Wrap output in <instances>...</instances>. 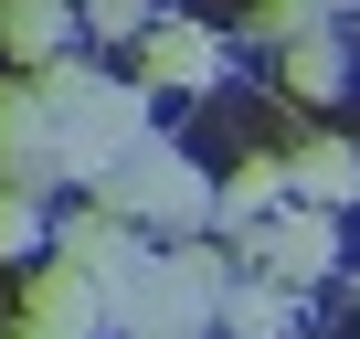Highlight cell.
Here are the masks:
<instances>
[{"label":"cell","instance_id":"obj_1","mask_svg":"<svg viewBox=\"0 0 360 339\" xmlns=\"http://www.w3.org/2000/svg\"><path fill=\"white\" fill-rule=\"evenodd\" d=\"M96 202L127 212V223H159L169 244H202V223H223V181H202L180 148H138L127 170L96 181Z\"/></svg>","mask_w":360,"mask_h":339},{"label":"cell","instance_id":"obj_2","mask_svg":"<svg viewBox=\"0 0 360 339\" xmlns=\"http://www.w3.org/2000/svg\"><path fill=\"white\" fill-rule=\"evenodd\" d=\"M43 181H64V127L43 85H0V191H43Z\"/></svg>","mask_w":360,"mask_h":339},{"label":"cell","instance_id":"obj_3","mask_svg":"<svg viewBox=\"0 0 360 339\" xmlns=\"http://www.w3.org/2000/svg\"><path fill=\"white\" fill-rule=\"evenodd\" d=\"M53 255L85 265V276H106V286H138V276L159 265V244H138V223L106 212V202H75V212L53 223Z\"/></svg>","mask_w":360,"mask_h":339},{"label":"cell","instance_id":"obj_4","mask_svg":"<svg viewBox=\"0 0 360 339\" xmlns=\"http://www.w3.org/2000/svg\"><path fill=\"white\" fill-rule=\"evenodd\" d=\"M244 255H255L276 286H297V297H307V286L339 265V212H307V202H286L265 234H244Z\"/></svg>","mask_w":360,"mask_h":339},{"label":"cell","instance_id":"obj_5","mask_svg":"<svg viewBox=\"0 0 360 339\" xmlns=\"http://www.w3.org/2000/svg\"><path fill=\"white\" fill-rule=\"evenodd\" d=\"M22 318H43V328H64V339H117V286L53 255V265H32V307H22Z\"/></svg>","mask_w":360,"mask_h":339},{"label":"cell","instance_id":"obj_6","mask_svg":"<svg viewBox=\"0 0 360 339\" xmlns=\"http://www.w3.org/2000/svg\"><path fill=\"white\" fill-rule=\"evenodd\" d=\"M223 75V32L212 22H148V43H138V85L148 96H202Z\"/></svg>","mask_w":360,"mask_h":339},{"label":"cell","instance_id":"obj_7","mask_svg":"<svg viewBox=\"0 0 360 339\" xmlns=\"http://www.w3.org/2000/svg\"><path fill=\"white\" fill-rule=\"evenodd\" d=\"M117 339H212V307L180 297V276H169V255H159L138 286H117Z\"/></svg>","mask_w":360,"mask_h":339},{"label":"cell","instance_id":"obj_8","mask_svg":"<svg viewBox=\"0 0 360 339\" xmlns=\"http://www.w3.org/2000/svg\"><path fill=\"white\" fill-rule=\"evenodd\" d=\"M75 22H85L75 0H0V53H11V75L64 64V32H75Z\"/></svg>","mask_w":360,"mask_h":339},{"label":"cell","instance_id":"obj_9","mask_svg":"<svg viewBox=\"0 0 360 339\" xmlns=\"http://www.w3.org/2000/svg\"><path fill=\"white\" fill-rule=\"evenodd\" d=\"M297 202H307V212L360 202V148H349V138H307V148H297Z\"/></svg>","mask_w":360,"mask_h":339},{"label":"cell","instance_id":"obj_10","mask_svg":"<svg viewBox=\"0 0 360 339\" xmlns=\"http://www.w3.org/2000/svg\"><path fill=\"white\" fill-rule=\"evenodd\" d=\"M223 339H297V286L244 276V286L223 297Z\"/></svg>","mask_w":360,"mask_h":339},{"label":"cell","instance_id":"obj_11","mask_svg":"<svg viewBox=\"0 0 360 339\" xmlns=\"http://www.w3.org/2000/svg\"><path fill=\"white\" fill-rule=\"evenodd\" d=\"M339 85H349V64H339V43H328V32L286 43V96H307V106H318V96H339Z\"/></svg>","mask_w":360,"mask_h":339},{"label":"cell","instance_id":"obj_12","mask_svg":"<svg viewBox=\"0 0 360 339\" xmlns=\"http://www.w3.org/2000/svg\"><path fill=\"white\" fill-rule=\"evenodd\" d=\"M169 276H180V297H202V307H212V328H223V297H233V265H223L212 244H169Z\"/></svg>","mask_w":360,"mask_h":339},{"label":"cell","instance_id":"obj_13","mask_svg":"<svg viewBox=\"0 0 360 339\" xmlns=\"http://www.w3.org/2000/svg\"><path fill=\"white\" fill-rule=\"evenodd\" d=\"M53 244V223H43V202L32 191H0V265H32Z\"/></svg>","mask_w":360,"mask_h":339},{"label":"cell","instance_id":"obj_14","mask_svg":"<svg viewBox=\"0 0 360 339\" xmlns=\"http://www.w3.org/2000/svg\"><path fill=\"white\" fill-rule=\"evenodd\" d=\"M318 22H328V0H255V32L265 43H307Z\"/></svg>","mask_w":360,"mask_h":339},{"label":"cell","instance_id":"obj_15","mask_svg":"<svg viewBox=\"0 0 360 339\" xmlns=\"http://www.w3.org/2000/svg\"><path fill=\"white\" fill-rule=\"evenodd\" d=\"M75 11H85V32H96V43H127V32L148 43V0H75Z\"/></svg>","mask_w":360,"mask_h":339},{"label":"cell","instance_id":"obj_16","mask_svg":"<svg viewBox=\"0 0 360 339\" xmlns=\"http://www.w3.org/2000/svg\"><path fill=\"white\" fill-rule=\"evenodd\" d=\"M11 339H64V328H43V318H11Z\"/></svg>","mask_w":360,"mask_h":339},{"label":"cell","instance_id":"obj_17","mask_svg":"<svg viewBox=\"0 0 360 339\" xmlns=\"http://www.w3.org/2000/svg\"><path fill=\"white\" fill-rule=\"evenodd\" d=\"M328 11H349V0H328Z\"/></svg>","mask_w":360,"mask_h":339}]
</instances>
